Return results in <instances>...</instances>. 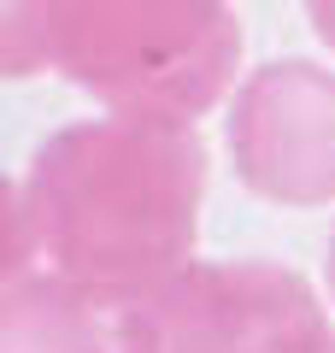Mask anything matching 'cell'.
Wrapping results in <instances>:
<instances>
[{
	"label": "cell",
	"instance_id": "cell-1",
	"mask_svg": "<svg viewBox=\"0 0 335 353\" xmlns=\"http://www.w3.org/2000/svg\"><path fill=\"white\" fill-rule=\"evenodd\" d=\"M206 141L165 118H83L41 141L24 176L36 253L100 306H118L194 259Z\"/></svg>",
	"mask_w": 335,
	"mask_h": 353
},
{
	"label": "cell",
	"instance_id": "cell-2",
	"mask_svg": "<svg viewBox=\"0 0 335 353\" xmlns=\"http://www.w3.org/2000/svg\"><path fill=\"white\" fill-rule=\"evenodd\" d=\"M48 71L106 112L194 124L241 77L230 0H48Z\"/></svg>",
	"mask_w": 335,
	"mask_h": 353
},
{
	"label": "cell",
	"instance_id": "cell-3",
	"mask_svg": "<svg viewBox=\"0 0 335 353\" xmlns=\"http://www.w3.org/2000/svg\"><path fill=\"white\" fill-rule=\"evenodd\" d=\"M112 353H335V324L276 259H188L112 312Z\"/></svg>",
	"mask_w": 335,
	"mask_h": 353
},
{
	"label": "cell",
	"instance_id": "cell-4",
	"mask_svg": "<svg viewBox=\"0 0 335 353\" xmlns=\"http://www.w3.org/2000/svg\"><path fill=\"white\" fill-rule=\"evenodd\" d=\"M236 176L271 206L335 201V71L312 59L259 65L230 101Z\"/></svg>",
	"mask_w": 335,
	"mask_h": 353
},
{
	"label": "cell",
	"instance_id": "cell-5",
	"mask_svg": "<svg viewBox=\"0 0 335 353\" xmlns=\"http://www.w3.org/2000/svg\"><path fill=\"white\" fill-rule=\"evenodd\" d=\"M0 353H112V330L71 277L18 271L0 283Z\"/></svg>",
	"mask_w": 335,
	"mask_h": 353
},
{
	"label": "cell",
	"instance_id": "cell-6",
	"mask_svg": "<svg viewBox=\"0 0 335 353\" xmlns=\"http://www.w3.org/2000/svg\"><path fill=\"white\" fill-rule=\"evenodd\" d=\"M48 71V0H0V77Z\"/></svg>",
	"mask_w": 335,
	"mask_h": 353
},
{
	"label": "cell",
	"instance_id": "cell-7",
	"mask_svg": "<svg viewBox=\"0 0 335 353\" xmlns=\"http://www.w3.org/2000/svg\"><path fill=\"white\" fill-rule=\"evenodd\" d=\"M30 253H36V230H30V212H24V189L12 176H0V283L30 271Z\"/></svg>",
	"mask_w": 335,
	"mask_h": 353
},
{
	"label": "cell",
	"instance_id": "cell-8",
	"mask_svg": "<svg viewBox=\"0 0 335 353\" xmlns=\"http://www.w3.org/2000/svg\"><path fill=\"white\" fill-rule=\"evenodd\" d=\"M306 18H312V30L323 36V48L335 53V0H306Z\"/></svg>",
	"mask_w": 335,
	"mask_h": 353
},
{
	"label": "cell",
	"instance_id": "cell-9",
	"mask_svg": "<svg viewBox=\"0 0 335 353\" xmlns=\"http://www.w3.org/2000/svg\"><path fill=\"white\" fill-rule=\"evenodd\" d=\"M329 294H335V236H329Z\"/></svg>",
	"mask_w": 335,
	"mask_h": 353
}]
</instances>
